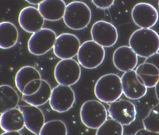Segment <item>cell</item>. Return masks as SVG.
Here are the masks:
<instances>
[{"instance_id":"obj_1","label":"cell","mask_w":159,"mask_h":135,"mask_svg":"<svg viewBox=\"0 0 159 135\" xmlns=\"http://www.w3.org/2000/svg\"><path fill=\"white\" fill-rule=\"evenodd\" d=\"M129 45L138 56L147 58L159 51V34L150 28L137 30L130 36Z\"/></svg>"},{"instance_id":"obj_2","label":"cell","mask_w":159,"mask_h":135,"mask_svg":"<svg viewBox=\"0 0 159 135\" xmlns=\"http://www.w3.org/2000/svg\"><path fill=\"white\" fill-rule=\"evenodd\" d=\"M94 92L99 101L106 103L114 102L123 94L121 78L115 73L103 75L97 81Z\"/></svg>"},{"instance_id":"obj_3","label":"cell","mask_w":159,"mask_h":135,"mask_svg":"<svg viewBox=\"0 0 159 135\" xmlns=\"http://www.w3.org/2000/svg\"><path fill=\"white\" fill-rule=\"evenodd\" d=\"M63 19L66 26L70 29L82 30L91 22L92 12L84 2H72L67 5Z\"/></svg>"},{"instance_id":"obj_4","label":"cell","mask_w":159,"mask_h":135,"mask_svg":"<svg viewBox=\"0 0 159 135\" xmlns=\"http://www.w3.org/2000/svg\"><path fill=\"white\" fill-rule=\"evenodd\" d=\"M80 116L82 123L86 127L97 129L107 119L108 111L100 101L91 100L82 104Z\"/></svg>"},{"instance_id":"obj_5","label":"cell","mask_w":159,"mask_h":135,"mask_svg":"<svg viewBox=\"0 0 159 135\" xmlns=\"http://www.w3.org/2000/svg\"><path fill=\"white\" fill-rule=\"evenodd\" d=\"M106 56L104 47L93 40L84 42L77 55L78 62L84 68L93 69L103 63Z\"/></svg>"},{"instance_id":"obj_6","label":"cell","mask_w":159,"mask_h":135,"mask_svg":"<svg viewBox=\"0 0 159 135\" xmlns=\"http://www.w3.org/2000/svg\"><path fill=\"white\" fill-rule=\"evenodd\" d=\"M42 76L39 72L32 66L21 68L16 75V86L22 95L30 96L37 92L41 85Z\"/></svg>"},{"instance_id":"obj_7","label":"cell","mask_w":159,"mask_h":135,"mask_svg":"<svg viewBox=\"0 0 159 135\" xmlns=\"http://www.w3.org/2000/svg\"><path fill=\"white\" fill-rule=\"evenodd\" d=\"M79 62L72 58L61 59L55 68V79L58 84L74 85L81 75V68Z\"/></svg>"},{"instance_id":"obj_8","label":"cell","mask_w":159,"mask_h":135,"mask_svg":"<svg viewBox=\"0 0 159 135\" xmlns=\"http://www.w3.org/2000/svg\"><path fill=\"white\" fill-rule=\"evenodd\" d=\"M57 36L53 30L42 28L33 33L28 42V48L30 54L41 56L53 48Z\"/></svg>"},{"instance_id":"obj_9","label":"cell","mask_w":159,"mask_h":135,"mask_svg":"<svg viewBox=\"0 0 159 135\" xmlns=\"http://www.w3.org/2000/svg\"><path fill=\"white\" fill-rule=\"evenodd\" d=\"M75 100V92L70 86L59 84L52 90L49 103L53 110L62 113L71 109Z\"/></svg>"},{"instance_id":"obj_10","label":"cell","mask_w":159,"mask_h":135,"mask_svg":"<svg viewBox=\"0 0 159 135\" xmlns=\"http://www.w3.org/2000/svg\"><path fill=\"white\" fill-rule=\"evenodd\" d=\"M91 34L93 40L104 48H109L115 45L119 38L116 27L103 20L97 21L93 25Z\"/></svg>"},{"instance_id":"obj_11","label":"cell","mask_w":159,"mask_h":135,"mask_svg":"<svg viewBox=\"0 0 159 135\" xmlns=\"http://www.w3.org/2000/svg\"><path fill=\"white\" fill-rule=\"evenodd\" d=\"M110 117L123 125H129L136 118L135 105L127 100L119 99L110 103L108 109Z\"/></svg>"},{"instance_id":"obj_12","label":"cell","mask_w":159,"mask_h":135,"mask_svg":"<svg viewBox=\"0 0 159 135\" xmlns=\"http://www.w3.org/2000/svg\"><path fill=\"white\" fill-rule=\"evenodd\" d=\"M80 46V41L77 36L71 33H63L57 38L53 49L58 58L70 59L77 56Z\"/></svg>"},{"instance_id":"obj_13","label":"cell","mask_w":159,"mask_h":135,"mask_svg":"<svg viewBox=\"0 0 159 135\" xmlns=\"http://www.w3.org/2000/svg\"><path fill=\"white\" fill-rule=\"evenodd\" d=\"M123 91L125 96L132 100L142 98L146 95L148 87L145 86L136 71L125 72L121 77Z\"/></svg>"},{"instance_id":"obj_14","label":"cell","mask_w":159,"mask_h":135,"mask_svg":"<svg viewBox=\"0 0 159 135\" xmlns=\"http://www.w3.org/2000/svg\"><path fill=\"white\" fill-rule=\"evenodd\" d=\"M131 15L134 23L141 28H151L159 19V14L156 8L146 2L136 4L133 8Z\"/></svg>"},{"instance_id":"obj_15","label":"cell","mask_w":159,"mask_h":135,"mask_svg":"<svg viewBox=\"0 0 159 135\" xmlns=\"http://www.w3.org/2000/svg\"><path fill=\"white\" fill-rule=\"evenodd\" d=\"M44 20L39 9L33 6H28L21 10L18 17L21 27L25 31L32 34L43 28Z\"/></svg>"},{"instance_id":"obj_16","label":"cell","mask_w":159,"mask_h":135,"mask_svg":"<svg viewBox=\"0 0 159 135\" xmlns=\"http://www.w3.org/2000/svg\"><path fill=\"white\" fill-rule=\"evenodd\" d=\"M138 56L130 46H120L113 53V65L117 69L122 72L133 70L137 66Z\"/></svg>"},{"instance_id":"obj_17","label":"cell","mask_w":159,"mask_h":135,"mask_svg":"<svg viewBox=\"0 0 159 135\" xmlns=\"http://www.w3.org/2000/svg\"><path fill=\"white\" fill-rule=\"evenodd\" d=\"M18 108L24 115L25 127L35 135L40 132L45 123V118L43 111L39 107L28 104L19 105Z\"/></svg>"},{"instance_id":"obj_18","label":"cell","mask_w":159,"mask_h":135,"mask_svg":"<svg viewBox=\"0 0 159 135\" xmlns=\"http://www.w3.org/2000/svg\"><path fill=\"white\" fill-rule=\"evenodd\" d=\"M66 6L64 0H44L38 9L45 20L56 22L64 17Z\"/></svg>"},{"instance_id":"obj_19","label":"cell","mask_w":159,"mask_h":135,"mask_svg":"<svg viewBox=\"0 0 159 135\" xmlns=\"http://www.w3.org/2000/svg\"><path fill=\"white\" fill-rule=\"evenodd\" d=\"M1 127L4 131H20L25 127L24 114L19 108L11 109L1 116Z\"/></svg>"},{"instance_id":"obj_20","label":"cell","mask_w":159,"mask_h":135,"mask_svg":"<svg viewBox=\"0 0 159 135\" xmlns=\"http://www.w3.org/2000/svg\"><path fill=\"white\" fill-rule=\"evenodd\" d=\"M19 33L16 26L10 22L0 24V47L9 49L16 45L19 40Z\"/></svg>"},{"instance_id":"obj_21","label":"cell","mask_w":159,"mask_h":135,"mask_svg":"<svg viewBox=\"0 0 159 135\" xmlns=\"http://www.w3.org/2000/svg\"><path fill=\"white\" fill-rule=\"evenodd\" d=\"M136 72L148 88L155 87L159 80V70L151 63L144 62L137 67Z\"/></svg>"},{"instance_id":"obj_22","label":"cell","mask_w":159,"mask_h":135,"mask_svg":"<svg viewBox=\"0 0 159 135\" xmlns=\"http://www.w3.org/2000/svg\"><path fill=\"white\" fill-rule=\"evenodd\" d=\"M1 90V114L4 112L16 108L19 104L20 97L17 91L9 85H2Z\"/></svg>"},{"instance_id":"obj_23","label":"cell","mask_w":159,"mask_h":135,"mask_svg":"<svg viewBox=\"0 0 159 135\" xmlns=\"http://www.w3.org/2000/svg\"><path fill=\"white\" fill-rule=\"evenodd\" d=\"M52 87L47 81L42 79L41 85L36 93L30 96L23 95L22 100L33 106H43L50 100L52 92Z\"/></svg>"},{"instance_id":"obj_24","label":"cell","mask_w":159,"mask_h":135,"mask_svg":"<svg viewBox=\"0 0 159 135\" xmlns=\"http://www.w3.org/2000/svg\"><path fill=\"white\" fill-rule=\"evenodd\" d=\"M68 134L66 125L62 120H53L45 123L40 132V135Z\"/></svg>"},{"instance_id":"obj_25","label":"cell","mask_w":159,"mask_h":135,"mask_svg":"<svg viewBox=\"0 0 159 135\" xmlns=\"http://www.w3.org/2000/svg\"><path fill=\"white\" fill-rule=\"evenodd\" d=\"M142 123L144 128L154 134H159V104L151 109Z\"/></svg>"},{"instance_id":"obj_26","label":"cell","mask_w":159,"mask_h":135,"mask_svg":"<svg viewBox=\"0 0 159 135\" xmlns=\"http://www.w3.org/2000/svg\"><path fill=\"white\" fill-rule=\"evenodd\" d=\"M123 125L114 119H107L102 125L97 130L96 134L97 135L107 134H119L123 135Z\"/></svg>"},{"instance_id":"obj_27","label":"cell","mask_w":159,"mask_h":135,"mask_svg":"<svg viewBox=\"0 0 159 135\" xmlns=\"http://www.w3.org/2000/svg\"><path fill=\"white\" fill-rule=\"evenodd\" d=\"M97 8L101 10L109 9L114 4L115 0H92Z\"/></svg>"},{"instance_id":"obj_28","label":"cell","mask_w":159,"mask_h":135,"mask_svg":"<svg viewBox=\"0 0 159 135\" xmlns=\"http://www.w3.org/2000/svg\"><path fill=\"white\" fill-rule=\"evenodd\" d=\"M145 62L151 63L158 68L159 70V53H157L146 58Z\"/></svg>"},{"instance_id":"obj_29","label":"cell","mask_w":159,"mask_h":135,"mask_svg":"<svg viewBox=\"0 0 159 135\" xmlns=\"http://www.w3.org/2000/svg\"><path fill=\"white\" fill-rule=\"evenodd\" d=\"M154 134V133H153V132H151V131H149V130L145 128L139 129V130L137 131L135 133L136 135H139V134H141V135H146V134Z\"/></svg>"},{"instance_id":"obj_30","label":"cell","mask_w":159,"mask_h":135,"mask_svg":"<svg viewBox=\"0 0 159 135\" xmlns=\"http://www.w3.org/2000/svg\"><path fill=\"white\" fill-rule=\"evenodd\" d=\"M25 1L30 4H32V5H39L44 0H25Z\"/></svg>"},{"instance_id":"obj_31","label":"cell","mask_w":159,"mask_h":135,"mask_svg":"<svg viewBox=\"0 0 159 135\" xmlns=\"http://www.w3.org/2000/svg\"><path fill=\"white\" fill-rule=\"evenodd\" d=\"M21 133H20V131H6L4 132V133H2V135H21Z\"/></svg>"},{"instance_id":"obj_32","label":"cell","mask_w":159,"mask_h":135,"mask_svg":"<svg viewBox=\"0 0 159 135\" xmlns=\"http://www.w3.org/2000/svg\"><path fill=\"white\" fill-rule=\"evenodd\" d=\"M155 91L157 99L159 101V80L155 86Z\"/></svg>"},{"instance_id":"obj_33","label":"cell","mask_w":159,"mask_h":135,"mask_svg":"<svg viewBox=\"0 0 159 135\" xmlns=\"http://www.w3.org/2000/svg\"><path fill=\"white\" fill-rule=\"evenodd\" d=\"M158 7H159V1H158Z\"/></svg>"}]
</instances>
